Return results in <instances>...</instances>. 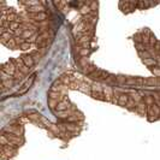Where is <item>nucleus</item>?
Masks as SVG:
<instances>
[{
	"label": "nucleus",
	"instance_id": "4",
	"mask_svg": "<svg viewBox=\"0 0 160 160\" xmlns=\"http://www.w3.org/2000/svg\"><path fill=\"white\" fill-rule=\"evenodd\" d=\"M58 103H59V100H52V99H50V100H48V106H50V108H51V110H53V111L57 110Z\"/></svg>",
	"mask_w": 160,
	"mask_h": 160
},
{
	"label": "nucleus",
	"instance_id": "1",
	"mask_svg": "<svg viewBox=\"0 0 160 160\" xmlns=\"http://www.w3.org/2000/svg\"><path fill=\"white\" fill-rule=\"evenodd\" d=\"M23 63H24V65L28 66V68H33L34 64H35V59L33 57V54H27V55H23V57H21Z\"/></svg>",
	"mask_w": 160,
	"mask_h": 160
},
{
	"label": "nucleus",
	"instance_id": "2",
	"mask_svg": "<svg viewBox=\"0 0 160 160\" xmlns=\"http://www.w3.org/2000/svg\"><path fill=\"white\" fill-rule=\"evenodd\" d=\"M130 100V97H129V94H121L118 97V105H121V106H126L128 105V102H129Z\"/></svg>",
	"mask_w": 160,
	"mask_h": 160
},
{
	"label": "nucleus",
	"instance_id": "3",
	"mask_svg": "<svg viewBox=\"0 0 160 160\" xmlns=\"http://www.w3.org/2000/svg\"><path fill=\"white\" fill-rule=\"evenodd\" d=\"M90 95L94 98V99H98V100H102V101H106V98H105V94L102 92H92Z\"/></svg>",
	"mask_w": 160,
	"mask_h": 160
}]
</instances>
